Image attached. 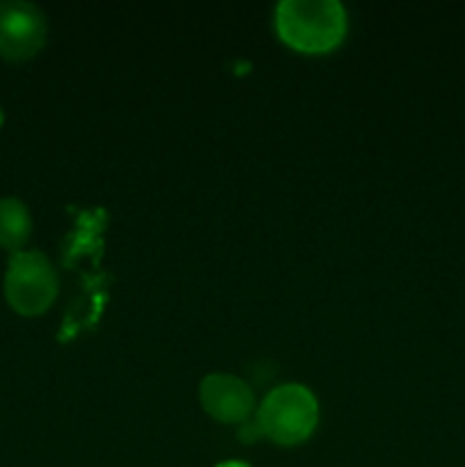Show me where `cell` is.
I'll list each match as a JSON object with an SVG mask.
<instances>
[{
	"label": "cell",
	"mask_w": 465,
	"mask_h": 467,
	"mask_svg": "<svg viewBox=\"0 0 465 467\" xmlns=\"http://www.w3.org/2000/svg\"><path fill=\"white\" fill-rule=\"evenodd\" d=\"M276 30L285 44L304 53H326L346 35V12L337 0H283Z\"/></svg>",
	"instance_id": "1"
},
{
	"label": "cell",
	"mask_w": 465,
	"mask_h": 467,
	"mask_svg": "<svg viewBox=\"0 0 465 467\" xmlns=\"http://www.w3.org/2000/svg\"><path fill=\"white\" fill-rule=\"evenodd\" d=\"M32 219L26 205L18 199H0V246L18 251L27 242Z\"/></svg>",
	"instance_id": "6"
},
{
	"label": "cell",
	"mask_w": 465,
	"mask_h": 467,
	"mask_svg": "<svg viewBox=\"0 0 465 467\" xmlns=\"http://www.w3.org/2000/svg\"><path fill=\"white\" fill-rule=\"evenodd\" d=\"M46 41V16L36 5L23 0L0 3V57L9 62L30 59Z\"/></svg>",
	"instance_id": "4"
},
{
	"label": "cell",
	"mask_w": 465,
	"mask_h": 467,
	"mask_svg": "<svg viewBox=\"0 0 465 467\" xmlns=\"http://www.w3.org/2000/svg\"><path fill=\"white\" fill-rule=\"evenodd\" d=\"M199 397L203 409L222 422H242L253 410V390L232 374H208L201 381Z\"/></svg>",
	"instance_id": "5"
},
{
	"label": "cell",
	"mask_w": 465,
	"mask_h": 467,
	"mask_svg": "<svg viewBox=\"0 0 465 467\" xmlns=\"http://www.w3.org/2000/svg\"><path fill=\"white\" fill-rule=\"evenodd\" d=\"M0 123H3V109H0Z\"/></svg>",
	"instance_id": "8"
},
{
	"label": "cell",
	"mask_w": 465,
	"mask_h": 467,
	"mask_svg": "<svg viewBox=\"0 0 465 467\" xmlns=\"http://www.w3.org/2000/svg\"><path fill=\"white\" fill-rule=\"evenodd\" d=\"M319 420L313 392L299 383H285L269 392L258 409V431L278 445H296L310 438Z\"/></svg>",
	"instance_id": "2"
},
{
	"label": "cell",
	"mask_w": 465,
	"mask_h": 467,
	"mask_svg": "<svg viewBox=\"0 0 465 467\" xmlns=\"http://www.w3.org/2000/svg\"><path fill=\"white\" fill-rule=\"evenodd\" d=\"M57 274L41 251H16L5 274V296L21 315H41L57 296Z\"/></svg>",
	"instance_id": "3"
},
{
	"label": "cell",
	"mask_w": 465,
	"mask_h": 467,
	"mask_svg": "<svg viewBox=\"0 0 465 467\" xmlns=\"http://www.w3.org/2000/svg\"><path fill=\"white\" fill-rule=\"evenodd\" d=\"M217 467H249V465H244V463H222Z\"/></svg>",
	"instance_id": "7"
}]
</instances>
